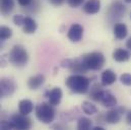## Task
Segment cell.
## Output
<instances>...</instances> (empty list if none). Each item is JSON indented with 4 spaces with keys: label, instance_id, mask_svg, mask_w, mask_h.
Returning <instances> with one entry per match:
<instances>
[{
    "label": "cell",
    "instance_id": "cell-19",
    "mask_svg": "<svg viewBox=\"0 0 131 130\" xmlns=\"http://www.w3.org/2000/svg\"><path fill=\"white\" fill-rule=\"evenodd\" d=\"M18 111L24 115H29L34 111V103L29 99H24L18 104Z\"/></svg>",
    "mask_w": 131,
    "mask_h": 130
},
{
    "label": "cell",
    "instance_id": "cell-11",
    "mask_svg": "<svg viewBox=\"0 0 131 130\" xmlns=\"http://www.w3.org/2000/svg\"><path fill=\"white\" fill-rule=\"evenodd\" d=\"M46 97H48L49 99V104L55 107L60 104L62 97H63V93L60 88H54L53 90L46 93Z\"/></svg>",
    "mask_w": 131,
    "mask_h": 130
},
{
    "label": "cell",
    "instance_id": "cell-2",
    "mask_svg": "<svg viewBox=\"0 0 131 130\" xmlns=\"http://www.w3.org/2000/svg\"><path fill=\"white\" fill-rule=\"evenodd\" d=\"M67 88L74 94H85L90 90L91 80L82 74L75 73L67 77L65 81Z\"/></svg>",
    "mask_w": 131,
    "mask_h": 130
},
{
    "label": "cell",
    "instance_id": "cell-1",
    "mask_svg": "<svg viewBox=\"0 0 131 130\" xmlns=\"http://www.w3.org/2000/svg\"><path fill=\"white\" fill-rule=\"evenodd\" d=\"M90 96L92 100L101 103L106 108H114L117 106V99L113 96L109 91H105L102 89L101 84H95L91 89Z\"/></svg>",
    "mask_w": 131,
    "mask_h": 130
},
{
    "label": "cell",
    "instance_id": "cell-29",
    "mask_svg": "<svg viewBox=\"0 0 131 130\" xmlns=\"http://www.w3.org/2000/svg\"><path fill=\"white\" fill-rule=\"evenodd\" d=\"M64 1H65V0H50V2H51L53 5H55V6H60V5H62V4L64 3Z\"/></svg>",
    "mask_w": 131,
    "mask_h": 130
},
{
    "label": "cell",
    "instance_id": "cell-16",
    "mask_svg": "<svg viewBox=\"0 0 131 130\" xmlns=\"http://www.w3.org/2000/svg\"><path fill=\"white\" fill-rule=\"evenodd\" d=\"M101 10L100 0H88L83 5V11L88 14H96Z\"/></svg>",
    "mask_w": 131,
    "mask_h": 130
},
{
    "label": "cell",
    "instance_id": "cell-32",
    "mask_svg": "<svg viewBox=\"0 0 131 130\" xmlns=\"http://www.w3.org/2000/svg\"><path fill=\"white\" fill-rule=\"evenodd\" d=\"M93 130H104V127H102V126H96V127H94Z\"/></svg>",
    "mask_w": 131,
    "mask_h": 130
},
{
    "label": "cell",
    "instance_id": "cell-9",
    "mask_svg": "<svg viewBox=\"0 0 131 130\" xmlns=\"http://www.w3.org/2000/svg\"><path fill=\"white\" fill-rule=\"evenodd\" d=\"M82 37H83V27L79 24H72L68 30L67 38L73 43H78L82 40Z\"/></svg>",
    "mask_w": 131,
    "mask_h": 130
},
{
    "label": "cell",
    "instance_id": "cell-34",
    "mask_svg": "<svg viewBox=\"0 0 131 130\" xmlns=\"http://www.w3.org/2000/svg\"><path fill=\"white\" fill-rule=\"evenodd\" d=\"M124 2H126V3H131V0H123Z\"/></svg>",
    "mask_w": 131,
    "mask_h": 130
},
{
    "label": "cell",
    "instance_id": "cell-17",
    "mask_svg": "<svg viewBox=\"0 0 131 130\" xmlns=\"http://www.w3.org/2000/svg\"><path fill=\"white\" fill-rule=\"evenodd\" d=\"M14 0H0V13L3 16L9 15L14 9Z\"/></svg>",
    "mask_w": 131,
    "mask_h": 130
},
{
    "label": "cell",
    "instance_id": "cell-23",
    "mask_svg": "<svg viewBox=\"0 0 131 130\" xmlns=\"http://www.w3.org/2000/svg\"><path fill=\"white\" fill-rule=\"evenodd\" d=\"M14 129L13 123L7 120H0V130H10Z\"/></svg>",
    "mask_w": 131,
    "mask_h": 130
},
{
    "label": "cell",
    "instance_id": "cell-31",
    "mask_svg": "<svg viewBox=\"0 0 131 130\" xmlns=\"http://www.w3.org/2000/svg\"><path fill=\"white\" fill-rule=\"evenodd\" d=\"M126 48L131 51V38H129V39L127 40V42H126Z\"/></svg>",
    "mask_w": 131,
    "mask_h": 130
},
{
    "label": "cell",
    "instance_id": "cell-21",
    "mask_svg": "<svg viewBox=\"0 0 131 130\" xmlns=\"http://www.w3.org/2000/svg\"><path fill=\"white\" fill-rule=\"evenodd\" d=\"M93 126V122L91 119L86 117H80L77 121V129L78 130H90Z\"/></svg>",
    "mask_w": 131,
    "mask_h": 130
},
{
    "label": "cell",
    "instance_id": "cell-18",
    "mask_svg": "<svg viewBox=\"0 0 131 130\" xmlns=\"http://www.w3.org/2000/svg\"><path fill=\"white\" fill-rule=\"evenodd\" d=\"M38 29V25L36 23V20L30 17V16H26L24 24H23V31L25 34H34Z\"/></svg>",
    "mask_w": 131,
    "mask_h": 130
},
{
    "label": "cell",
    "instance_id": "cell-13",
    "mask_svg": "<svg viewBox=\"0 0 131 130\" xmlns=\"http://www.w3.org/2000/svg\"><path fill=\"white\" fill-rule=\"evenodd\" d=\"M112 56H113V59L116 62H126V61L130 60L131 53H130V50L118 48V49L114 50Z\"/></svg>",
    "mask_w": 131,
    "mask_h": 130
},
{
    "label": "cell",
    "instance_id": "cell-26",
    "mask_svg": "<svg viewBox=\"0 0 131 130\" xmlns=\"http://www.w3.org/2000/svg\"><path fill=\"white\" fill-rule=\"evenodd\" d=\"M9 62V55L4 54L0 57V67H5Z\"/></svg>",
    "mask_w": 131,
    "mask_h": 130
},
{
    "label": "cell",
    "instance_id": "cell-3",
    "mask_svg": "<svg viewBox=\"0 0 131 130\" xmlns=\"http://www.w3.org/2000/svg\"><path fill=\"white\" fill-rule=\"evenodd\" d=\"M56 110L49 103H40L36 107V117L44 124H50L54 121Z\"/></svg>",
    "mask_w": 131,
    "mask_h": 130
},
{
    "label": "cell",
    "instance_id": "cell-30",
    "mask_svg": "<svg viewBox=\"0 0 131 130\" xmlns=\"http://www.w3.org/2000/svg\"><path fill=\"white\" fill-rule=\"evenodd\" d=\"M126 123L131 126V110L127 111L126 113Z\"/></svg>",
    "mask_w": 131,
    "mask_h": 130
},
{
    "label": "cell",
    "instance_id": "cell-20",
    "mask_svg": "<svg viewBox=\"0 0 131 130\" xmlns=\"http://www.w3.org/2000/svg\"><path fill=\"white\" fill-rule=\"evenodd\" d=\"M81 108H82V111L86 115H94V114H96V113L99 112L97 106L94 105L93 103L89 102V101H84L82 103V105H81Z\"/></svg>",
    "mask_w": 131,
    "mask_h": 130
},
{
    "label": "cell",
    "instance_id": "cell-4",
    "mask_svg": "<svg viewBox=\"0 0 131 130\" xmlns=\"http://www.w3.org/2000/svg\"><path fill=\"white\" fill-rule=\"evenodd\" d=\"M29 61V53L21 45H14L9 53V62L13 66L23 67Z\"/></svg>",
    "mask_w": 131,
    "mask_h": 130
},
{
    "label": "cell",
    "instance_id": "cell-12",
    "mask_svg": "<svg viewBox=\"0 0 131 130\" xmlns=\"http://www.w3.org/2000/svg\"><path fill=\"white\" fill-rule=\"evenodd\" d=\"M117 79V75L116 73L111 70V69H106L102 72V75H101V82H102V85L104 86H110L112 84L115 83Z\"/></svg>",
    "mask_w": 131,
    "mask_h": 130
},
{
    "label": "cell",
    "instance_id": "cell-15",
    "mask_svg": "<svg viewBox=\"0 0 131 130\" xmlns=\"http://www.w3.org/2000/svg\"><path fill=\"white\" fill-rule=\"evenodd\" d=\"M113 32L117 40H123L128 35L127 26L123 23H116L113 27Z\"/></svg>",
    "mask_w": 131,
    "mask_h": 130
},
{
    "label": "cell",
    "instance_id": "cell-28",
    "mask_svg": "<svg viewBox=\"0 0 131 130\" xmlns=\"http://www.w3.org/2000/svg\"><path fill=\"white\" fill-rule=\"evenodd\" d=\"M34 0H17L18 4L23 7H27V6H30L32 3H33Z\"/></svg>",
    "mask_w": 131,
    "mask_h": 130
},
{
    "label": "cell",
    "instance_id": "cell-25",
    "mask_svg": "<svg viewBox=\"0 0 131 130\" xmlns=\"http://www.w3.org/2000/svg\"><path fill=\"white\" fill-rule=\"evenodd\" d=\"M13 20V24L17 27H23V24H24V20H25V16L21 15V14H16L13 16L12 18Z\"/></svg>",
    "mask_w": 131,
    "mask_h": 130
},
{
    "label": "cell",
    "instance_id": "cell-8",
    "mask_svg": "<svg viewBox=\"0 0 131 130\" xmlns=\"http://www.w3.org/2000/svg\"><path fill=\"white\" fill-rule=\"evenodd\" d=\"M16 89L15 82L8 77L0 78V92L2 97H9L11 96Z\"/></svg>",
    "mask_w": 131,
    "mask_h": 130
},
{
    "label": "cell",
    "instance_id": "cell-27",
    "mask_svg": "<svg viewBox=\"0 0 131 130\" xmlns=\"http://www.w3.org/2000/svg\"><path fill=\"white\" fill-rule=\"evenodd\" d=\"M67 2L71 7H78L84 2V0H68Z\"/></svg>",
    "mask_w": 131,
    "mask_h": 130
},
{
    "label": "cell",
    "instance_id": "cell-35",
    "mask_svg": "<svg viewBox=\"0 0 131 130\" xmlns=\"http://www.w3.org/2000/svg\"><path fill=\"white\" fill-rule=\"evenodd\" d=\"M0 98H2V95H1V92H0Z\"/></svg>",
    "mask_w": 131,
    "mask_h": 130
},
{
    "label": "cell",
    "instance_id": "cell-7",
    "mask_svg": "<svg viewBox=\"0 0 131 130\" xmlns=\"http://www.w3.org/2000/svg\"><path fill=\"white\" fill-rule=\"evenodd\" d=\"M11 122L13 123L14 129L18 130H28L33 125L32 120L28 117V115H24L21 113L14 114L11 117Z\"/></svg>",
    "mask_w": 131,
    "mask_h": 130
},
{
    "label": "cell",
    "instance_id": "cell-33",
    "mask_svg": "<svg viewBox=\"0 0 131 130\" xmlns=\"http://www.w3.org/2000/svg\"><path fill=\"white\" fill-rule=\"evenodd\" d=\"M2 42H3V41H2V40H0V50L3 48V44H2Z\"/></svg>",
    "mask_w": 131,
    "mask_h": 130
},
{
    "label": "cell",
    "instance_id": "cell-24",
    "mask_svg": "<svg viewBox=\"0 0 131 130\" xmlns=\"http://www.w3.org/2000/svg\"><path fill=\"white\" fill-rule=\"evenodd\" d=\"M120 81L122 84L126 86H131V74L129 73H123L120 76Z\"/></svg>",
    "mask_w": 131,
    "mask_h": 130
},
{
    "label": "cell",
    "instance_id": "cell-10",
    "mask_svg": "<svg viewBox=\"0 0 131 130\" xmlns=\"http://www.w3.org/2000/svg\"><path fill=\"white\" fill-rule=\"evenodd\" d=\"M125 111V108H113L110 111L107 112L105 115V120L109 124H117L120 122L123 112Z\"/></svg>",
    "mask_w": 131,
    "mask_h": 130
},
{
    "label": "cell",
    "instance_id": "cell-22",
    "mask_svg": "<svg viewBox=\"0 0 131 130\" xmlns=\"http://www.w3.org/2000/svg\"><path fill=\"white\" fill-rule=\"evenodd\" d=\"M12 36V30L6 26H0V40L6 41Z\"/></svg>",
    "mask_w": 131,
    "mask_h": 130
},
{
    "label": "cell",
    "instance_id": "cell-14",
    "mask_svg": "<svg viewBox=\"0 0 131 130\" xmlns=\"http://www.w3.org/2000/svg\"><path fill=\"white\" fill-rule=\"evenodd\" d=\"M45 82V76L44 74H36L33 75L29 78L28 80V86L30 90L36 91L38 89H40Z\"/></svg>",
    "mask_w": 131,
    "mask_h": 130
},
{
    "label": "cell",
    "instance_id": "cell-5",
    "mask_svg": "<svg viewBox=\"0 0 131 130\" xmlns=\"http://www.w3.org/2000/svg\"><path fill=\"white\" fill-rule=\"evenodd\" d=\"M83 62L86 65L89 70H100L106 63V59L104 54L101 52H92L82 56Z\"/></svg>",
    "mask_w": 131,
    "mask_h": 130
},
{
    "label": "cell",
    "instance_id": "cell-6",
    "mask_svg": "<svg viewBox=\"0 0 131 130\" xmlns=\"http://www.w3.org/2000/svg\"><path fill=\"white\" fill-rule=\"evenodd\" d=\"M126 12V6L120 0H114L108 8L107 16L110 21H116L124 16Z\"/></svg>",
    "mask_w": 131,
    "mask_h": 130
}]
</instances>
